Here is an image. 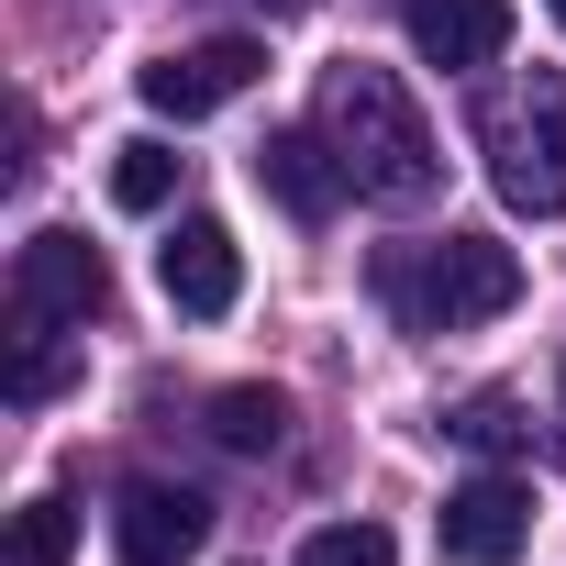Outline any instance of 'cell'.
<instances>
[{"label": "cell", "mask_w": 566, "mask_h": 566, "mask_svg": "<svg viewBox=\"0 0 566 566\" xmlns=\"http://www.w3.org/2000/svg\"><path fill=\"white\" fill-rule=\"evenodd\" d=\"M312 123H323V145L345 156L356 200H378V211H422V200L444 189V145H433L422 101H411L389 67H367V56L323 67V101H312Z\"/></svg>", "instance_id": "6da1fadb"}, {"label": "cell", "mask_w": 566, "mask_h": 566, "mask_svg": "<svg viewBox=\"0 0 566 566\" xmlns=\"http://www.w3.org/2000/svg\"><path fill=\"white\" fill-rule=\"evenodd\" d=\"M378 301H389L411 334H467V323H500V312L522 301V255L489 244V233L400 244V255H378Z\"/></svg>", "instance_id": "7a4b0ae2"}, {"label": "cell", "mask_w": 566, "mask_h": 566, "mask_svg": "<svg viewBox=\"0 0 566 566\" xmlns=\"http://www.w3.org/2000/svg\"><path fill=\"white\" fill-rule=\"evenodd\" d=\"M478 145H489V178L511 211H566V78L555 67H522L489 112H478Z\"/></svg>", "instance_id": "3957f363"}, {"label": "cell", "mask_w": 566, "mask_h": 566, "mask_svg": "<svg viewBox=\"0 0 566 566\" xmlns=\"http://www.w3.org/2000/svg\"><path fill=\"white\" fill-rule=\"evenodd\" d=\"M112 312V266L90 233H34L12 255V323H101Z\"/></svg>", "instance_id": "277c9868"}, {"label": "cell", "mask_w": 566, "mask_h": 566, "mask_svg": "<svg viewBox=\"0 0 566 566\" xmlns=\"http://www.w3.org/2000/svg\"><path fill=\"white\" fill-rule=\"evenodd\" d=\"M255 78H266V45H255V34H211V45H189V56H156L134 90H145L156 123H200V112L244 101Z\"/></svg>", "instance_id": "5b68a950"}, {"label": "cell", "mask_w": 566, "mask_h": 566, "mask_svg": "<svg viewBox=\"0 0 566 566\" xmlns=\"http://www.w3.org/2000/svg\"><path fill=\"white\" fill-rule=\"evenodd\" d=\"M433 533H444L455 566H511V555L533 544V489H522V478H467V489L433 511Z\"/></svg>", "instance_id": "8992f818"}, {"label": "cell", "mask_w": 566, "mask_h": 566, "mask_svg": "<svg viewBox=\"0 0 566 566\" xmlns=\"http://www.w3.org/2000/svg\"><path fill=\"white\" fill-rule=\"evenodd\" d=\"M400 23H411V56L444 78H478L511 56V0H411Z\"/></svg>", "instance_id": "52a82bcc"}, {"label": "cell", "mask_w": 566, "mask_h": 566, "mask_svg": "<svg viewBox=\"0 0 566 566\" xmlns=\"http://www.w3.org/2000/svg\"><path fill=\"white\" fill-rule=\"evenodd\" d=\"M112 533H123V566H178V555H200L211 500H200V489H178V478H134V489H123V511H112Z\"/></svg>", "instance_id": "ba28073f"}, {"label": "cell", "mask_w": 566, "mask_h": 566, "mask_svg": "<svg viewBox=\"0 0 566 566\" xmlns=\"http://www.w3.org/2000/svg\"><path fill=\"white\" fill-rule=\"evenodd\" d=\"M255 189L290 211V222H334L356 178H345V156H334L323 123H312V134H266V145H255Z\"/></svg>", "instance_id": "9c48e42d"}, {"label": "cell", "mask_w": 566, "mask_h": 566, "mask_svg": "<svg viewBox=\"0 0 566 566\" xmlns=\"http://www.w3.org/2000/svg\"><path fill=\"white\" fill-rule=\"evenodd\" d=\"M156 277H167V301H178V312L211 323V312H233V290H244V255H233V233H222L211 211H189V222L156 244Z\"/></svg>", "instance_id": "30bf717a"}, {"label": "cell", "mask_w": 566, "mask_h": 566, "mask_svg": "<svg viewBox=\"0 0 566 566\" xmlns=\"http://www.w3.org/2000/svg\"><path fill=\"white\" fill-rule=\"evenodd\" d=\"M211 433L233 455H277V444H290V400H277V389H222L211 400Z\"/></svg>", "instance_id": "8fae6325"}, {"label": "cell", "mask_w": 566, "mask_h": 566, "mask_svg": "<svg viewBox=\"0 0 566 566\" xmlns=\"http://www.w3.org/2000/svg\"><path fill=\"white\" fill-rule=\"evenodd\" d=\"M112 200H123V211H167V200H178V156L145 145V134L112 145Z\"/></svg>", "instance_id": "7c38bea8"}, {"label": "cell", "mask_w": 566, "mask_h": 566, "mask_svg": "<svg viewBox=\"0 0 566 566\" xmlns=\"http://www.w3.org/2000/svg\"><path fill=\"white\" fill-rule=\"evenodd\" d=\"M444 444H467V455H500V444H522V411H511L500 389H478V400H455V411H444Z\"/></svg>", "instance_id": "4fadbf2b"}, {"label": "cell", "mask_w": 566, "mask_h": 566, "mask_svg": "<svg viewBox=\"0 0 566 566\" xmlns=\"http://www.w3.org/2000/svg\"><path fill=\"white\" fill-rule=\"evenodd\" d=\"M301 566H400V544H389L378 522H323V533L301 544Z\"/></svg>", "instance_id": "5bb4252c"}, {"label": "cell", "mask_w": 566, "mask_h": 566, "mask_svg": "<svg viewBox=\"0 0 566 566\" xmlns=\"http://www.w3.org/2000/svg\"><path fill=\"white\" fill-rule=\"evenodd\" d=\"M67 544H78V522H67V500H34V511L12 522V566H67Z\"/></svg>", "instance_id": "9a60e30c"}, {"label": "cell", "mask_w": 566, "mask_h": 566, "mask_svg": "<svg viewBox=\"0 0 566 566\" xmlns=\"http://www.w3.org/2000/svg\"><path fill=\"white\" fill-rule=\"evenodd\" d=\"M56 389H67V356L45 345V323H23V356H12V400L34 411V400H56Z\"/></svg>", "instance_id": "2e32d148"}, {"label": "cell", "mask_w": 566, "mask_h": 566, "mask_svg": "<svg viewBox=\"0 0 566 566\" xmlns=\"http://www.w3.org/2000/svg\"><path fill=\"white\" fill-rule=\"evenodd\" d=\"M255 12H266V23H277V12H301V0H255Z\"/></svg>", "instance_id": "e0dca14e"}, {"label": "cell", "mask_w": 566, "mask_h": 566, "mask_svg": "<svg viewBox=\"0 0 566 566\" xmlns=\"http://www.w3.org/2000/svg\"><path fill=\"white\" fill-rule=\"evenodd\" d=\"M555 23H566V0H555Z\"/></svg>", "instance_id": "ac0fdd59"}]
</instances>
